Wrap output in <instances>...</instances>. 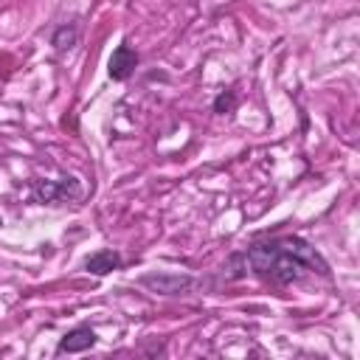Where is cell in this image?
Returning a JSON list of instances; mask_svg holds the SVG:
<instances>
[{
    "instance_id": "3957f363",
    "label": "cell",
    "mask_w": 360,
    "mask_h": 360,
    "mask_svg": "<svg viewBox=\"0 0 360 360\" xmlns=\"http://www.w3.org/2000/svg\"><path fill=\"white\" fill-rule=\"evenodd\" d=\"M138 284L149 287L158 295H180L194 287V276H188V273H143V276H138Z\"/></svg>"
},
{
    "instance_id": "9c48e42d",
    "label": "cell",
    "mask_w": 360,
    "mask_h": 360,
    "mask_svg": "<svg viewBox=\"0 0 360 360\" xmlns=\"http://www.w3.org/2000/svg\"><path fill=\"white\" fill-rule=\"evenodd\" d=\"M0 225H3V219H0Z\"/></svg>"
},
{
    "instance_id": "8992f818",
    "label": "cell",
    "mask_w": 360,
    "mask_h": 360,
    "mask_svg": "<svg viewBox=\"0 0 360 360\" xmlns=\"http://www.w3.org/2000/svg\"><path fill=\"white\" fill-rule=\"evenodd\" d=\"M90 346H96V332L90 326H76L70 329L59 343H56V352L59 354H76V352H87Z\"/></svg>"
},
{
    "instance_id": "7a4b0ae2",
    "label": "cell",
    "mask_w": 360,
    "mask_h": 360,
    "mask_svg": "<svg viewBox=\"0 0 360 360\" xmlns=\"http://www.w3.org/2000/svg\"><path fill=\"white\" fill-rule=\"evenodd\" d=\"M31 194L42 205H62V202H70V200L82 197V183L73 174H65L59 180H34Z\"/></svg>"
},
{
    "instance_id": "6da1fadb",
    "label": "cell",
    "mask_w": 360,
    "mask_h": 360,
    "mask_svg": "<svg viewBox=\"0 0 360 360\" xmlns=\"http://www.w3.org/2000/svg\"><path fill=\"white\" fill-rule=\"evenodd\" d=\"M242 262L267 284L284 287L307 273L329 276V264L323 256L304 239V236H273V239H259L253 242L245 253Z\"/></svg>"
},
{
    "instance_id": "ba28073f",
    "label": "cell",
    "mask_w": 360,
    "mask_h": 360,
    "mask_svg": "<svg viewBox=\"0 0 360 360\" xmlns=\"http://www.w3.org/2000/svg\"><path fill=\"white\" fill-rule=\"evenodd\" d=\"M236 110V93L233 90H222L214 98V112H233Z\"/></svg>"
},
{
    "instance_id": "52a82bcc",
    "label": "cell",
    "mask_w": 360,
    "mask_h": 360,
    "mask_svg": "<svg viewBox=\"0 0 360 360\" xmlns=\"http://www.w3.org/2000/svg\"><path fill=\"white\" fill-rule=\"evenodd\" d=\"M76 42H79V28H76L73 22L59 25V28L53 31V37H51V45H53L56 51H68V48H73Z\"/></svg>"
},
{
    "instance_id": "5b68a950",
    "label": "cell",
    "mask_w": 360,
    "mask_h": 360,
    "mask_svg": "<svg viewBox=\"0 0 360 360\" xmlns=\"http://www.w3.org/2000/svg\"><path fill=\"white\" fill-rule=\"evenodd\" d=\"M121 264H124V259H121V253L112 250V248L96 250V253H90V256L84 259V270L93 273V276H107V273L118 270Z\"/></svg>"
},
{
    "instance_id": "277c9868",
    "label": "cell",
    "mask_w": 360,
    "mask_h": 360,
    "mask_svg": "<svg viewBox=\"0 0 360 360\" xmlns=\"http://www.w3.org/2000/svg\"><path fill=\"white\" fill-rule=\"evenodd\" d=\"M138 68V53H135V48L129 45V42H121L115 51H112V56H110V79H115V82H124V79H129L132 76V70Z\"/></svg>"
}]
</instances>
